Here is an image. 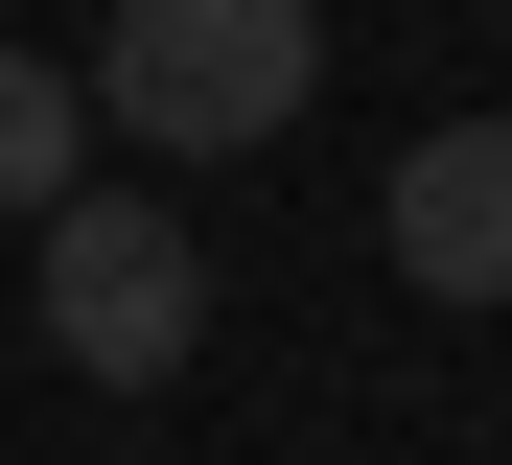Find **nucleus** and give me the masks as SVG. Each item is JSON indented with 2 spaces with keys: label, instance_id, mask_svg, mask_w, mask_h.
<instances>
[{
  "label": "nucleus",
  "instance_id": "nucleus-1",
  "mask_svg": "<svg viewBox=\"0 0 512 465\" xmlns=\"http://www.w3.org/2000/svg\"><path fill=\"white\" fill-rule=\"evenodd\" d=\"M70 93H94V140L256 163V140H303V93H326V0H117Z\"/></svg>",
  "mask_w": 512,
  "mask_h": 465
},
{
  "label": "nucleus",
  "instance_id": "nucleus-2",
  "mask_svg": "<svg viewBox=\"0 0 512 465\" xmlns=\"http://www.w3.org/2000/svg\"><path fill=\"white\" fill-rule=\"evenodd\" d=\"M47 233V349L94 372V396H163V372L210 349V233H187V186H70Z\"/></svg>",
  "mask_w": 512,
  "mask_h": 465
},
{
  "label": "nucleus",
  "instance_id": "nucleus-3",
  "mask_svg": "<svg viewBox=\"0 0 512 465\" xmlns=\"http://www.w3.org/2000/svg\"><path fill=\"white\" fill-rule=\"evenodd\" d=\"M373 256L419 279V303H512V117L396 140V186H373Z\"/></svg>",
  "mask_w": 512,
  "mask_h": 465
},
{
  "label": "nucleus",
  "instance_id": "nucleus-4",
  "mask_svg": "<svg viewBox=\"0 0 512 465\" xmlns=\"http://www.w3.org/2000/svg\"><path fill=\"white\" fill-rule=\"evenodd\" d=\"M70 186H94V93L47 47H0V210H70Z\"/></svg>",
  "mask_w": 512,
  "mask_h": 465
}]
</instances>
